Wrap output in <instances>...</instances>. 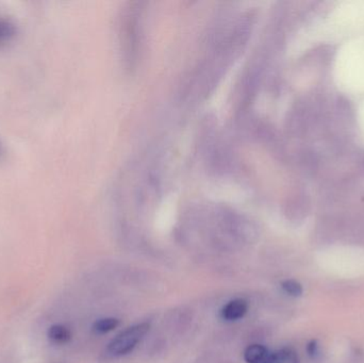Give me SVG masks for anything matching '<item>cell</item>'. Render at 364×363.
<instances>
[{"label":"cell","instance_id":"1","mask_svg":"<svg viewBox=\"0 0 364 363\" xmlns=\"http://www.w3.org/2000/svg\"><path fill=\"white\" fill-rule=\"evenodd\" d=\"M149 328L151 325L149 323L136 324L132 327H128L109 343L107 353L112 357L126 355L144 338L145 335L149 332Z\"/></svg>","mask_w":364,"mask_h":363},{"label":"cell","instance_id":"2","mask_svg":"<svg viewBox=\"0 0 364 363\" xmlns=\"http://www.w3.org/2000/svg\"><path fill=\"white\" fill-rule=\"evenodd\" d=\"M247 310L248 303L243 298H235V300H230L223 307L222 310H220V317L225 321H237L247 313Z\"/></svg>","mask_w":364,"mask_h":363},{"label":"cell","instance_id":"3","mask_svg":"<svg viewBox=\"0 0 364 363\" xmlns=\"http://www.w3.org/2000/svg\"><path fill=\"white\" fill-rule=\"evenodd\" d=\"M269 352L261 345H252L244 352V359L247 363H264L269 357Z\"/></svg>","mask_w":364,"mask_h":363},{"label":"cell","instance_id":"4","mask_svg":"<svg viewBox=\"0 0 364 363\" xmlns=\"http://www.w3.org/2000/svg\"><path fill=\"white\" fill-rule=\"evenodd\" d=\"M264 363H299V356L294 350L286 347L274 353H269Z\"/></svg>","mask_w":364,"mask_h":363},{"label":"cell","instance_id":"5","mask_svg":"<svg viewBox=\"0 0 364 363\" xmlns=\"http://www.w3.org/2000/svg\"><path fill=\"white\" fill-rule=\"evenodd\" d=\"M16 26L12 21L0 17V47L10 43L16 36Z\"/></svg>","mask_w":364,"mask_h":363},{"label":"cell","instance_id":"6","mask_svg":"<svg viewBox=\"0 0 364 363\" xmlns=\"http://www.w3.org/2000/svg\"><path fill=\"white\" fill-rule=\"evenodd\" d=\"M48 337L53 342L63 345V343L70 341V339L72 338V334L66 326L57 324V325H53L49 328Z\"/></svg>","mask_w":364,"mask_h":363},{"label":"cell","instance_id":"7","mask_svg":"<svg viewBox=\"0 0 364 363\" xmlns=\"http://www.w3.org/2000/svg\"><path fill=\"white\" fill-rule=\"evenodd\" d=\"M119 319L115 318H106V319H100L96 321L93 325V330L97 334H107V332H112L115 328L119 327Z\"/></svg>","mask_w":364,"mask_h":363},{"label":"cell","instance_id":"8","mask_svg":"<svg viewBox=\"0 0 364 363\" xmlns=\"http://www.w3.org/2000/svg\"><path fill=\"white\" fill-rule=\"evenodd\" d=\"M282 290L293 298H299L303 294V287L299 281H293V279H289V281H284L282 283Z\"/></svg>","mask_w":364,"mask_h":363},{"label":"cell","instance_id":"9","mask_svg":"<svg viewBox=\"0 0 364 363\" xmlns=\"http://www.w3.org/2000/svg\"><path fill=\"white\" fill-rule=\"evenodd\" d=\"M307 352L310 357L316 358L318 355V341L312 340L311 342H309L307 347Z\"/></svg>","mask_w":364,"mask_h":363},{"label":"cell","instance_id":"10","mask_svg":"<svg viewBox=\"0 0 364 363\" xmlns=\"http://www.w3.org/2000/svg\"><path fill=\"white\" fill-rule=\"evenodd\" d=\"M2 155H4V145L0 142V158L2 157Z\"/></svg>","mask_w":364,"mask_h":363}]
</instances>
